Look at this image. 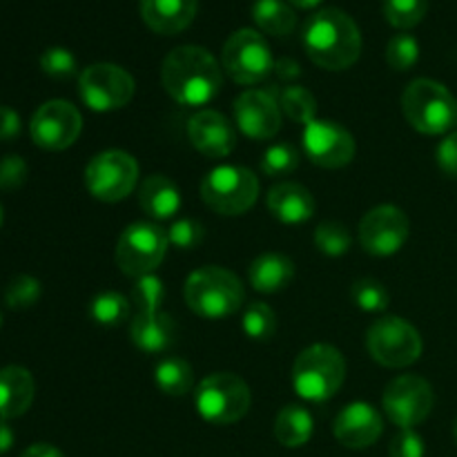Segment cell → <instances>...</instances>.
Listing matches in <instances>:
<instances>
[{"label":"cell","mask_w":457,"mask_h":457,"mask_svg":"<svg viewBox=\"0 0 457 457\" xmlns=\"http://www.w3.org/2000/svg\"><path fill=\"white\" fill-rule=\"evenodd\" d=\"M138 205L147 217L156 221L172 219L181 208V190L165 174H150L138 187Z\"/></svg>","instance_id":"cell-24"},{"label":"cell","mask_w":457,"mask_h":457,"mask_svg":"<svg viewBox=\"0 0 457 457\" xmlns=\"http://www.w3.org/2000/svg\"><path fill=\"white\" fill-rule=\"evenodd\" d=\"M183 297L195 315L204 320H223L244 306L245 290L235 272L221 266H204L186 279Z\"/></svg>","instance_id":"cell-3"},{"label":"cell","mask_w":457,"mask_h":457,"mask_svg":"<svg viewBox=\"0 0 457 457\" xmlns=\"http://www.w3.org/2000/svg\"><path fill=\"white\" fill-rule=\"evenodd\" d=\"M241 328H244L245 337L254 339V342H270L277 333V315L266 302H253L248 303L241 320Z\"/></svg>","instance_id":"cell-30"},{"label":"cell","mask_w":457,"mask_h":457,"mask_svg":"<svg viewBox=\"0 0 457 457\" xmlns=\"http://www.w3.org/2000/svg\"><path fill=\"white\" fill-rule=\"evenodd\" d=\"M13 446V431L7 424V420H0V455L7 453Z\"/></svg>","instance_id":"cell-47"},{"label":"cell","mask_w":457,"mask_h":457,"mask_svg":"<svg viewBox=\"0 0 457 457\" xmlns=\"http://www.w3.org/2000/svg\"><path fill=\"white\" fill-rule=\"evenodd\" d=\"M154 384L170 397H183L195 388V373L181 357H165L154 369Z\"/></svg>","instance_id":"cell-28"},{"label":"cell","mask_w":457,"mask_h":457,"mask_svg":"<svg viewBox=\"0 0 457 457\" xmlns=\"http://www.w3.org/2000/svg\"><path fill=\"white\" fill-rule=\"evenodd\" d=\"M40 70L52 79H71L79 70L76 56L65 47H49L40 56Z\"/></svg>","instance_id":"cell-39"},{"label":"cell","mask_w":457,"mask_h":457,"mask_svg":"<svg viewBox=\"0 0 457 457\" xmlns=\"http://www.w3.org/2000/svg\"><path fill=\"white\" fill-rule=\"evenodd\" d=\"M288 3L293 4V7H299V9H312V7H317L321 0H288Z\"/></svg>","instance_id":"cell-48"},{"label":"cell","mask_w":457,"mask_h":457,"mask_svg":"<svg viewBox=\"0 0 457 457\" xmlns=\"http://www.w3.org/2000/svg\"><path fill=\"white\" fill-rule=\"evenodd\" d=\"M138 186V163L129 152H98L85 165V187L94 199L103 204L123 201Z\"/></svg>","instance_id":"cell-9"},{"label":"cell","mask_w":457,"mask_h":457,"mask_svg":"<svg viewBox=\"0 0 457 457\" xmlns=\"http://www.w3.org/2000/svg\"><path fill=\"white\" fill-rule=\"evenodd\" d=\"M83 129V116L70 101L54 98L34 112L29 123L31 141L49 152H61L74 145Z\"/></svg>","instance_id":"cell-15"},{"label":"cell","mask_w":457,"mask_h":457,"mask_svg":"<svg viewBox=\"0 0 457 457\" xmlns=\"http://www.w3.org/2000/svg\"><path fill=\"white\" fill-rule=\"evenodd\" d=\"M204 226L196 219H177L168 230L170 245L179 250H192L204 241Z\"/></svg>","instance_id":"cell-40"},{"label":"cell","mask_w":457,"mask_h":457,"mask_svg":"<svg viewBox=\"0 0 457 457\" xmlns=\"http://www.w3.org/2000/svg\"><path fill=\"white\" fill-rule=\"evenodd\" d=\"M253 21L270 36H288L297 27V16L286 0H254Z\"/></svg>","instance_id":"cell-27"},{"label":"cell","mask_w":457,"mask_h":457,"mask_svg":"<svg viewBox=\"0 0 457 457\" xmlns=\"http://www.w3.org/2000/svg\"><path fill=\"white\" fill-rule=\"evenodd\" d=\"M187 138L208 159H223L237 147V129L221 112L201 110L187 120Z\"/></svg>","instance_id":"cell-19"},{"label":"cell","mask_w":457,"mask_h":457,"mask_svg":"<svg viewBox=\"0 0 457 457\" xmlns=\"http://www.w3.org/2000/svg\"><path fill=\"white\" fill-rule=\"evenodd\" d=\"M165 299V286L156 275L138 277L132 286V303L137 312H156Z\"/></svg>","instance_id":"cell-36"},{"label":"cell","mask_w":457,"mask_h":457,"mask_svg":"<svg viewBox=\"0 0 457 457\" xmlns=\"http://www.w3.org/2000/svg\"><path fill=\"white\" fill-rule=\"evenodd\" d=\"M43 295V286L36 277L31 275H16L4 288V302L13 311H22V308L34 306Z\"/></svg>","instance_id":"cell-35"},{"label":"cell","mask_w":457,"mask_h":457,"mask_svg":"<svg viewBox=\"0 0 457 457\" xmlns=\"http://www.w3.org/2000/svg\"><path fill=\"white\" fill-rule=\"evenodd\" d=\"M170 248L168 232L156 223L138 221L125 228L116 244V263L128 277L152 275Z\"/></svg>","instance_id":"cell-10"},{"label":"cell","mask_w":457,"mask_h":457,"mask_svg":"<svg viewBox=\"0 0 457 457\" xmlns=\"http://www.w3.org/2000/svg\"><path fill=\"white\" fill-rule=\"evenodd\" d=\"M411 235V221L404 210L384 204L369 210L360 221V244L373 257L400 253Z\"/></svg>","instance_id":"cell-16"},{"label":"cell","mask_w":457,"mask_h":457,"mask_svg":"<svg viewBox=\"0 0 457 457\" xmlns=\"http://www.w3.org/2000/svg\"><path fill=\"white\" fill-rule=\"evenodd\" d=\"M436 395L431 384L420 375H400L386 386L382 406L386 418L400 428H413L431 415Z\"/></svg>","instance_id":"cell-13"},{"label":"cell","mask_w":457,"mask_h":457,"mask_svg":"<svg viewBox=\"0 0 457 457\" xmlns=\"http://www.w3.org/2000/svg\"><path fill=\"white\" fill-rule=\"evenodd\" d=\"M333 433L346 449H369L382 437L384 420L378 409L366 402H353L344 406L333 422Z\"/></svg>","instance_id":"cell-18"},{"label":"cell","mask_w":457,"mask_h":457,"mask_svg":"<svg viewBox=\"0 0 457 457\" xmlns=\"http://www.w3.org/2000/svg\"><path fill=\"white\" fill-rule=\"evenodd\" d=\"M223 67L208 49L181 45L165 56L161 83L170 98L186 107L208 105L223 87Z\"/></svg>","instance_id":"cell-1"},{"label":"cell","mask_w":457,"mask_h":457,"mask_svg":"<svg viewBox=\"0 0 457 457\" xmlns=\"http://www.w3.org/2000/svg\"><path fill=\"white\" fill-rule=\"evenodd\" d=\"M201 199L223 217L245 214L259 199V179L241 165H219L201 181Z\"/></svg>","instance_id":"cell-7"},{"label":"cell","mask_w":457,"mask_h":457,"mask_svg":"<svg viewBox=\"0 0 457 457\" xmlns=\"http://www.w3.org/2000/svg\"><path fill=\"white\" fill-rule=\"evenodd\" d=\"M141 18L152 31L163 36L181 34L192 25L199 0H138Z\"/></svg>","instance_id":"cell-20"},{"label":"cell","mask_w":457,"mask_h":457,"mask_svg":"<svg viewBox=\"0 0 457 457\" xmlns=\"http://www.w3.org/2000/svg\"><path fill=\"white\" fill-rule=\"evenodd\" d=\"M27 181V163L22 156L9 154L0 159V190H18Z\"/></svg>","instance_id":"cell-42"},{"label":"cell","mask_w":457,"mask_h":457,"mask_svg":"<svg viewBox=\"0 0 457 457\" xmlns=\"http://www.w3.org/2000/svg\"><path fill=\"white\" fill-rule=\"evenodd\" d=\"M295 279L293 259L281 253L259 254L248 268V281L257 293H279L288 288Z\"/></svg>","instance_id":"cell-25"},{"label":"cell","mask_w":457,"mask_h":457,"mask_svg":"<svg viewBox=\"0 0 457 457\" xmlns=\"http://www.w3.org/2000/svg\"><path fill=\"white\" fill-rule=\"evenodd\" d=\"M235 123L254 141H270L281 129V107L275 89H245L235 101Z\"/></svg>","instance_id":"cell-17"},{"label":"cell","mask_w":457,"mask_h":457,"mask_svg":"<svg viewBox=\"0 0 457 457\" xmlns=\"http://www.w3.org/2000/svg\"><path fill=\"white\" fill-rule=\"evenodd\" d=\"M0 226H3V205H0Z\"/></svg>","instance_id":"cell-50"},{"label":"cell","mask_w":457,"mask_h":457,"mask_svg":"<svg viewBox=\"0 0 457 457\" xmlns=\"http://www.w3.org/2000/svg\"><path fill=\"white\" fill-rule=\"evenodd\" d=\"M129 337L138 351L156 355V353H165L174 344L177 324L163 311L137 312L129 324Z\"/></svg>","instance_id":"cell-22"},{"label":"cell","mask_w":457,"mask_h":457,"mask_svg":"<svg viewBox=\"0 0 457 457\" xmlns=\"http://www.w3.org/2000/svg\"><path fill=\"white\" fill-rule=\"evenodd\" d=\"M353 302L364 312H384L391 303V295L382 281L360 279L353 286Z\"/></svg>","instance_id":"cell-38"},{"label":"cell","mask_w":457,"mask_h":457,"mask_svg":"<svg viewBox=\"0 0 457 457\" xmlns=\"http://www.w3.org/2000/svg\"><path fill=\"white\" fill-rule=\"evenodd\" d=\"M266 205L272 217L281 223H306L315 214V196L306 186L295 181H284L270 187L266 196Z\"/></svg>","instance_id":"cell-21"},{"label":"cell","mask_w":457,"mask_h":457,"mask_svg":"<svg viewBox=\"0 0 457 457\" xmlns=\"http://www.w3.org/2000/svg\"><path fill=\"white\" fill-rule=\"evenodd\" d=\"M436 159H437V165H440V170L446 174V177L457 179V129L455 132H451L449 137H445V141L437 145Z\"/></svg>","instance_id":"cell-43"},{"label":"cell","mask_w":457,"mask_h":457,"mask_svg":"<svg viewBox=\"0 0 457 457\" xmlns=\"http://www.w3.org/2000/svg\"><path fill=\"white\" fill-rule=\"evenodd\" d=\"M312 239H315L317 250L328 254V257H342V254L348 253V248L353 244L351 230L339 221L320 223Z\"/></svg>","instance_id":"cell-32"},{"label":"cell","mask_w":457,"mask_h":457,"mask_svg":"<svg viewBox=\"0 0 457 457\" xmlns=\"http://www.w3.org/2000/svg\"><path fill=\"white\" fill-rule=\"evenodd\" d=\"M36 395L34 378L22 366L0 369V420L21 418L29 411Z\"/></svg>","instance_id":"cell-23"},{"label":"cell","mask_w":457,"mask_h":457,"mask_svg":"<svg viewBox=\"0 0 457 457\" xmlns=\"http://www.w3.org/2000/svg\"><path fill=\"white\" fill-rule=\"evenodd\" d=\"M312 431H315L312 415L299 404L284 406L275 420V437L286 449H299V446L308 445Z\"/></svg>","instance_id":"cell-26"},{"label":"cell","mask_w":457,"mask_h":457,"mask_svg":"<svg viewBox=\"0 0 457 457\" xmlns=\"http://www.w3.org/2000/svg\"><path fill=\"white\" fill-rule=\"evenodd\" d=\"M21 134V116L7 105H0V141H12Z\"/></svg>","instance_id":"cell-44"},{"label":"cell","mask_w":457,"mask_h":457,"mask_svg":"<svg viewBox=\"0 0 457 457\" xmlns=\"http://www.w3.org/2000/svg\"><path fill=\"white\" fill-rule=\"evenodd\" d=\"M21 457H65L61 453V449L52 445H45V442H38V445H31L29 449H25Z\"/></svg>","instance_id":"cell-46"},{"label":"cell","mask_w":457,"mask_h":457,"mask_svg":"<svg viewBox=\"0 0 457 457\" xmlns=\"http://www.w3.org/2000/svg\"><path fill=\"white\" fill-rule=\"evenodd\" d=\"M299 165L297 147L290 143H275L262 156V172L270 179L288 177Z\"/></svg>","instance_id":"cell-34"},{"label":"cell","mask_w":457,"mask_h":457,"mask_svg":"<svg viewBox=\"0 0 457 457\" xmlns=\"http://www.w3.org/2000/svg\"><path fill=\"white\" fill-rule=\"evenodd\" d=\"M134 79L114 62H94L79 76V94L94 112H114L128 105L134 96Z\"/></svg>","instance_id":"cell-12"},{"label":"cell","mask_w":457,"mask_h":457,"mask_svg":"<svg viewBox=\"0 0 457 457\" xmlns=\"http://www.w3.org/2000/svg\"><path fill=\"white\" fill-rule=\"evenodd\" d=\"M424 453H427V446H424L422 436L413 428H400L388 446L391 457H424Z\"/></svg>","instance_id":"cell-41"},{"label":"cell","mask_w":457,"mask_h":457,"mask_svg":"<svg viewBox=\"0 0 457 457\" xmlns=\"http://www.w3.org/2000/svg\"><path fill=\"white\" fill-rule=\"evenodd\" d=\"M279 107L290 120L299 125H308L315 120L317 114V101L306 87L302 85H290L279 94Z\"/></svg>","instance_id":"cell-31"},{"label":"cell","mask_w":457,"mask_h":457,"mask_svg":"<svg viewBox=\"0 0 457 457\" xmlns=\"http://www.w3.org/2000/svg\"><path fill=\"white\" fill-rule=\"evenodd\" d=\"M250 386L235 373H212L195 388V406L208 424L228 427L248 415Z\"/></svg>","instance_id":"cell-6"},{"label":"cell","mask_w":457,"mask_h":457,"mask_svg":"<svg viewBox=\"0 0 457 457\" xmlns=\"http://www.w3.org/2000/svg\"><path fill=\"white\" fill-rule=\"evenodd\" d=\"M402 112L422 134H446L457 125V98L433 79H415L402 94Z\"/></svg>","instance_id":"cell-5"},{"label":"cell","mask_w":457,"mask_h":457,"mask_svg":"<svg viewBox=\"0 0 457 457\" xmlns=\"http://www.w3.org/2000/svg\"><path fill=\"white\" fill-rule=\"evenodd\" d=\"M431 0H384V16L397 29H411L427 16Z\"/></svg>","instance_id":"cell-33"},{"label":"cell","mask_w":457,"mask_h":457,"mask_svg":"<svg viewBox=\"0 0 457 457\" xmlns=\"http://www.w3.org/2000/svg\"><path fill=\"white\" fill-rule=\"evenodd\" d=\"M453 437H455V442H457V420H455V424H453Z\"/></svg>","instance_id":"cell-49"},{"label":"cell","mask_w":457,"mask_h":457,"mask_svg":"<svg viewBox=\"0 0 457 457\" xmlns=\"http://www.w3.org/2000/svg\"><path fill=\"white\" fill-rule=\"evenodd\" d=\"M129 311H132V302L120 293H114V290L98 293L89 303V315L101 326L123 324L129 317Z\"/></svg>","instance_id":"cell-29"},{"label":"cell","mask_w":457,"mask_h":457,"mask_svg":"<svg viewBox=\"0 0 457 457\" xmlns=\"http://www.w3.org/2000/svg\"><path fill=\"white\" fill-rule=\"evenodd\" d=\"M0 326H3V317H0Z\"/></svg>","instance_id":"cell-51"},{"label":"cell","mask_w":457,"mask_h":457,"mask_svg":"<svg viewBox=\"0 0 457 457\" xmlns=\"http://www.w3.org/2000/svg\"><path fill=\"white\" fill-rule=\"evenodd\" d=\"M420 61V43L411 34H397L386 45V62L395 71H409Z\"/></svg>","instance_id":"cell-37"},{"label":"cell","mask_w":457,"mask_h":457,"mask_svg":"<svg viewBox=\"0 0 457 457\" xmlns=\"http://www.w3.org/2000/svg\"><path fill=\"white\" fill-rule=\"evenodd\" d=\"M308 58L321 70L342 71L355 65L361 54V31L346 12L326 7L312 13L302 29Z\"/></svg>","instance_id":"cell-2"},{"label":"cell","mask_w":457,"mask_h":457,"mask_svg":"<svg viewBox=\"0 0 457 457\" xmlns=\"http://www.w3.org/2000/svg\"><path fill=\"white\" fill-rule=\"evenodd\" d=\"M221 67L235 83L257 85L275 70V58L266 38L254 29H237L226 40L221 52Z\"/></svg>","instance_id":"cell-11"},{"label":"cell","mask_w":457,"mask_h":457,"mask_svg":"<svg viewBox=\"0 0 457 457\" xmlns=\"http://www.w3.org/2000/svg\"><path fill=\"white\" fill-rule=\"evenodd\" d=\"M366 348L378 364L386 369H406L422 355V337L415 326L402 317L391 315L370 324L366 333Z\"/></svg>","instance_id":"cell-8"},{"label":"cell","mask_w":457,"mask_h":457,"mask_svg":"<svg viewBox=\"0 0 457 457\" xmlns=\"http://www.w3.org/2000/svg\"><path fill=\"white\" fill-rule=\"evenodd\" d=\"M302 147L306 159L324 170L346 168L357 152L353 134L344 125L326 119H315L303 125Z\"/></svg>","instance_id":"cell-14"},{"label":"cell","mask_w":457,"mask_h":457,"mask_svg":"<svg viewBox=\"0 0 457 457\" xmlns=\"http://www.w3.org/2000/svg\"><path fill=\"white\" fill-rule=\"evenodd\" d=\"M277 74V79L281 80H295L302 76V67H299V62L295 61V58H279V61H275V70H272Z\"/></svg>","instance_id":"cell-45"},{"label":"cell","mask_w":457,"mask_h":457,"mask_svg":"<svg viewBox=\"0 0 457 457\" xmlns=\"http://www.w3.org/2000/svg\"><path fill=\"white\" fill-rule=\"evenodd\" d=\"M346 379L344 355L330 344H312L303 348L293 364V386L302 400L328 402Z\"/></svg>","instance_id":"cell-4"}]
</instances>
